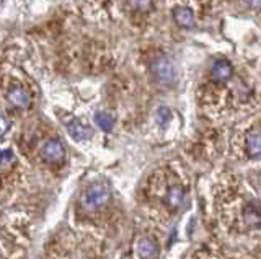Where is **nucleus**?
<instances>
[{
    "mask_svg": "<svg viewBox=\"0 0 261 259\" xmlns=\"http://www.w3.org/2000/svg\"><path fill=\"white\" fill-rule=\"evenodd\" d=\"M67 129L70 135L75 139L77 142H84V140H88L90 137H92V129L84 126L80 123V121H70L67 124Z\"/></svg>",
    "mask_w": 261,
    "mask_h": 259,
    "instance_id": "6e6552de",
    "label": "nucleus"
},
{
    "mask_svg": "<svg viewBox=\"0 0 261 259\" xmlns=\"http://www.w3.org/2000/svg\"><path fill=\"white\" fill-rule=\"evenodd\" d=\"M41 157L47 163H61L65 157V149L62 142L57 139H49L43 143L41 147Z\"/></svg>",
    "mask_w": 261,
    "mask_h": 259,
    "instance_id": "7ed1b4c3",
    "label": "nucleus"
},
{
    "mask_svg": "<svg viewBox=\"0 0 261 259\" xmlns=\"http://www.w3.org/2000/svg\"><path fill=\"white\" fill-rule=\"evenodd\" d=\"M129 4L137 12H149L152 7V0H129Z\"/></svg>",
    "mask_w": 261,
    "mask_h": 259,
    "instance_id": "f8f14e48",
    "label": "nucleus"
},
{
    "mask_svg": "<svg viewBox=\"0 0 261 259\" xmlns=\"http://www.w3.org/2000/svg\"><path fill=\"white\" fill-rule=\"evenodd\" d=\"M170 119H171V111L168 108H160L157 111V121L162 127H165L170 123Z\"/></svg>",
    "mask_w": 261,
    "mask_h": 259,
    "instance_id": "ddd939ff",
    "label": "nucleus"
},
{
    "mask_svg": "<svg viewBox=\"0 0 261 259\" xmlns=\"http://www.w3.org/2000/svg\"><path fill=\"white\" fill-rule=\"evenodd\" d=\"M8 129H10V123H8V119L5 116L0 114V137L5 135Z\"/></svg>",
    "mask_w": 261,
    "mask_h": 259,
    "instance_id": "4468645a",
    "label": "nucleus"
},
{
    "mask_svg": "<svg viewBox=\"0 0 261 259\" xmlns=\"http://www.w3.org/2000/svg\"><path fill=\"white\" fill-rule=\"evenodd\" d=\"M248 4H250V7H253V9H259V0H248Z\"/></svg>",
    "mask_w": 261,
    "mask_h": 259,
    "instance_id": "2eb2a0df",
    "label": "nucleus"
},
{
    "mask_svg": "<svg viewBox=\"0 0 261 259\" xmlns=\"http://www.w3.org/2000/svg\"><path fill=\"white\" fill-rule=\"evenodd\" d=\"M211 75L216 82H227L230 80V77L233 75V67L232 64L225 61V59H219L212 64V69H211Z\"/></svg>",
    "mask_w": 261,
    "mask_h": 259,
    "instance_id": "423d86ee",
    "label": "nucleus"
},
{
    "mask_svg": "<svg viewBox=\"0 0 261 259\" xmlns=\"http://www.w3.org/2000/svg\"><path fill=\"white\" fill-rule=\"evenodd\" d=\"M110 200V189L105 184H90L84 192V204L88 209H100Z\"/></svg>",
    "mask_w": 261,
    "mask_h": 259,
    "instance_id": "f03ea898",
    "label": "nucleus"
},
{
    "mask_svg": "<svg viewBox=\"0 0 261 259\" xmlns=\"http://www.w3.org/2000/svg\"><path fill=\"white\" fill-rule=\"evenodd\" d=\"M7 100L12 106L21 108V109L28 108L31 104V96L23 87H12L7 93Z\"/></svg>",
    "mask_w": 261,
    "mask_h": 259,
    "instance_id": "39448f33",
    "label": "nucleus"
},
{
    "mask_svg": "<svg viewBox=\"0 0 261 259\" xmlns=\"http://www.w3.org/2000/svg\"><path fill=\"white\" fill-rule=\"evenodd\" d=\"M173 20L181 28H191L194 25L193 12L190 9H185V7H178V9L173 10Z\"/></svg>",
    "mask_w": 261,
    "mask_h": 259,
    "instance_id": "9d476101",
    "label": "nucleus"
},
{
    "mask_svg": "<svg viewBox=\"0 0 261 259\" xmlns=\"http://www.w3.org/2000/svg\"><path fill=\"white\" fill-rule=\"evenodd\" d=\"M96 124L100 126L105 132H110L114 127V118L108 114V112H96Z\"/></svg>",
    "mask_w": 261,
    "mask_h": 259,
    "instance_id": "9b49d317",
    "label": "nucleus"
},
{
    "mask_svg": "<svg viewBox=\"0 0 261 259\" xmlns=\"http://www.w3.org/2000/svg\"><path fill=\"white\" fill-rule=\"evenodd\" d=\"M137 253L141 259H157L159 257V246L152 238H141L137 243Z\"/></svg>",
    "mask_w": 261,
    "mask_h": 259,
    "instance_id": "0eeeda50",
    "label": "nucleus"
},
{
    "mask_svg": "<svg viewBox=\"0 0 261 259\" xmlns=\"http://www.w3.org/2000/svg\"><path fill=\"white\" fill-rule=\"evenodd\" d=\"M150 70L153 78L162 85H171L178 77V70L175 62L168 59L167 55H160L150 64Z\"/></svg>",
    "mask_w": 261,
    "mask_h": 259,
    "instance_id": "f257e3e1",
    "label": "nucleus"
},
{
    "mask_svg": "<svg viewBox=\"0 0 261 259\" xmlns=\"http://www.w3.org/2000/svg\"><path fill=\"white\" fill-rule=\"evenodd\" d=\"M245 149H247V155L250 158H259L261 153V143H259V131L255 129L247 135V140H245Z\"/></svg>",
    "mask_w": 261,
    "mask_h": 259,
    "instance_id": "1a4fd4ad",
    "label": "nucleus"
},
{
    "mask_svg": "<svg viewBox=\"0 0 261 259\" xmlns=\"http://www.w3.org/2000/svg\"><path fill=\"white\" fill-rule=\"evenodd\" d=\"M185 200V189L181 184H173L167 189L165 196H163V204L167 206L168 210H178L183 206Z\"/></svg>",
    "mask_w": 261,
    "mask_h": 259,
    "instance_id": "20e7f679",
    "label": "nucleus"
}]
</instances>
